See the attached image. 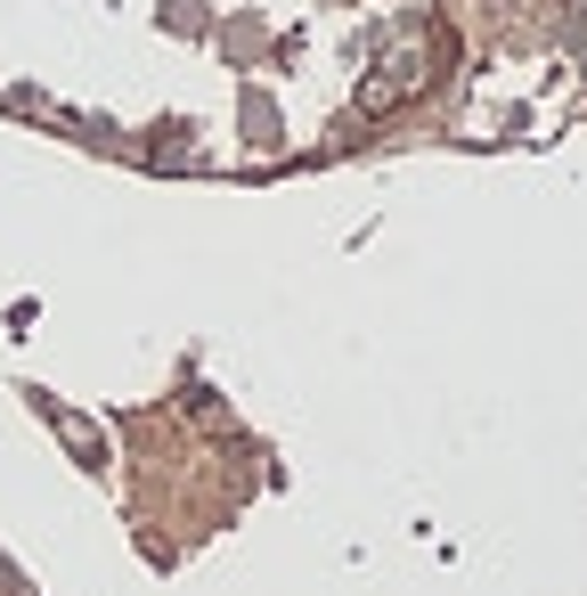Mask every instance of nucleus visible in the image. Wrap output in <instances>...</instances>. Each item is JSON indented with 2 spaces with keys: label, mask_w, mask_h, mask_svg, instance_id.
I'll return each instance as SVG.
<instances>
[{
  "label": "nucleus",
  "mask_w": 587,
  "mask_h": 596,
  "mask_svg": "<svg viewBox=\"0 0 587 596\" xmlns=\"http://www.w3.org/2000/svg\"><path fill=\"white\" fill-rule=\"evenodd\" d=\"M563 33H572V41L587 49V0H563Z\"/></svg>",
  "instance_id": "1"
}]
</instances>
